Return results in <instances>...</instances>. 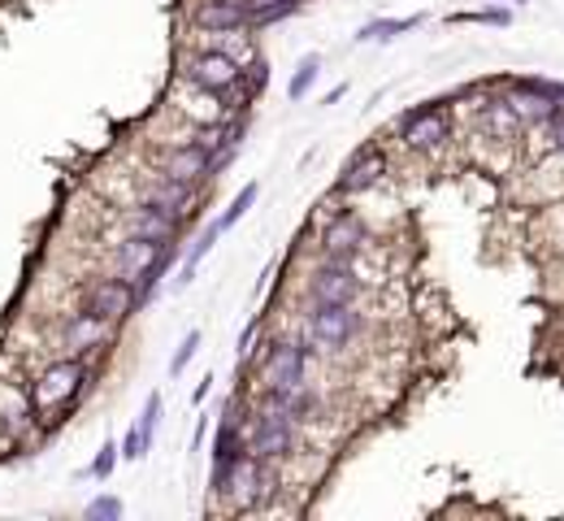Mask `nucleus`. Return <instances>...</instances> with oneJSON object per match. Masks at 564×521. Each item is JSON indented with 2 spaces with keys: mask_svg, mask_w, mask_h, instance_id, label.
<instances>
[{
  "mask_svg": "<svg viewBox=\"0 0 564 521\" xmlns=\"http://www.w3.org/2000/svg\"><path fill=\"white\" fill-rule=\"evenodd\" d=\"M183 74H187L192 87H200L209 96H231V91H240L244 65L231 52H222V48H205V52H192L187 57V70Z\"/></svg>",
  "mask_w": 564,
  "mask_h": 521,
  "instance_id": "nucleus-1",
  "label": "nucleus"
},
{
  "mask_svg": "<svg viewBox=\"0 0 564 521\" xmlns=\"http://www.w3.org/2000/svg\"><path fill=\"white\" fill-rule=\"evenodd\" d=\"M291 448H295V418L291 413H282L274 405L253 413V426H248V452L253 457L282 461V457H291Z\"/></svg>",
  "mask_w": 564,
  "mask_h": 521,
  "instance_id": "nucleus-2",
  "label": "nucleus"
},
{
  "mask_svg": "<svg viewBox=\"0 0 564 521\" xmlns=\"http://www.w3.org/2000/svg\"><path fill=\"white\" fill-rule=\"evenodd\" d=\"M83 383H87V365H83V357H70V361L48 365V370L39 374V383H35V409H39V413H57V409H65V405L83 392Z\"/></svg>",
  "mask_w": 564,
  "mask_h": 521,
  "instance_id": "nucleus-3",
  "label": "nucleus"
},
{
  "mask_svg": "<svg viewBox=\"0 0 564 521\" xmlns=\"http://www.w3.org/2000/svg\"><path fill=\"white\" fill-rule=\"evenodd\" d=\"M308 335L321 348H347L360 335V313L352 305H312L308 313Z\"/></svg>",
  "mask_w": 564,
  "mask_h": 521,
  "instance_id": "nucleus-4",
  "label": "nucleus"
},
{
  "mask_svg": "<svg viewBox=\"0 0 564 521\" xmlns=\"http://www.w3.org/2000/svg\"><path fill=\"white\" fill-rule=\"evenodd\" d=\"M304 370H308V348H299L291 339L270 344L266 365H261L266 392H295V387H304Z\"/></svg>",
  "mask_w": 564,
  "mask_h": 521,
  "instance_id": "nucleus-5",
  "label": "nucleus"
},
{
  "mask_svg": "<svg viewBox=\"0 0 564 521\" xmlns=\"http://www.w3.org/2000/svg\"><path fill=\"white\" fill-rule=\"evenodd\" d=\"M308 296H312V305H352L360 296V278L347 261H326L312 270Z\"/></svg>",
  "mask_w": 564,
  "mask_h": 521,
  "instance_id": "nucleus-6",
  "label": "nucleus"
},
{
  "mask_svg": "<svg viewBox=\"0 0 564 521\" xmlns=\"http://www.w3.org/2000/svg\"><path fill=\"white\" fill-rule=\"evenodd\" d=\"M447 135H452V122H447V113H443L439 104L413 109V113H404V122H400V139H404L408 148H417V152L439 148Z\"/></svg>",
  "mask_w": 564,
  "mask_h": 521,
  "instance_id": "nucleus-7",
  "label": "nucleus"
},
{
  "mask_svg": "<svg viewBox=\"0 0 564 521\" xmlns=\"http://www.w3.org/2000/svg\"><path fill=\"white\" fill-rule=\"evenodd\" d=\"M170 257H179V248L170 244V239H152V235H131L122 248H118V274L122 278H139V274H148L157 261H170Z\"/></svg>",
  "mask_w": 564,
  "mask_h": 521,
  "instance_id": "nucleus-8",
  "label": "nucleus"
},
{
  "mask_svg": "<svg viewBox=\"0 0 564 521\" xmlns=\"http://www.w3.org/2000/svg\"><path fill=\"white\" fill-rule=\"evenodd\" d=\"M83 309L96 313V318H105V322H122V318H131V313L139 309L135 283H131V278H100V283L87 291V305H83Z\"/></svg>",
  "mask_w": 564,
  "mask_h": 521,
  "instance_id": "nucleus-9",
  "label": "nucleus"
},
{
  "mask_svg": "<svg viewBox=\"0 0 564 521\" xmlns=\"http://www.w3.org/2000/svg\"><path fill=\"white\" fill-rule=\"evenodd\" d=\"M360 244H365V222H360L356 213L330 218V226H326V235H321V248H326L330 261H352V257L360 252Z\"/></svg>",
  "mask_w": 564,
  "mask_h": 521,
  "instance_id": "nucleus-10",
  "label": "nucleus"
},
{
  "mask_svg": "<svg viewBox=\"0 0 564 521\" xmlns=\"http://www.w3.org/2000/svg\"><path fill=\"white\" fill-rule=\"evenodd\" d=\"M382 174H387V157H382V148H360V152L343 165V174H339V191H343V196L369 191Z\"/></svg>",
  "mask_w": 564,
  "mask_h": 521,
  "instance_id": "nucleus-11",
  "label": "nucleus"
},
{
  "mask_svg": "<svg viewBox=\"0 0 564 521\" xmlns=\"http://www.w3.org/2000/svg\"><path fill=\"white\" fill-rule=\"evenodd\" d=\"M244 135H248V117H231V122H218V126H209V131L200 135L205 152L213 157V170H226V165L235 161V152H240Z\"/></svg>",
  "mask_w": 564,
  "mask_h": 521,
  "instance_id": "nucleus-12",
  "label": "nucleus"
},
{
  "mask_svg": "<svg viewBox=\"0 0 564 521\" xmlns=\"http://www.w3.org/2000/svg\"><path fill=\"white\" fill-rule=\"evenodd\" d=\"M253 22V0H205L196 9V26L205 30H248Z\"/></svg>",
  "mask_w": 564,
  "mask_h": 521,
  "instance_id": "nucleus-13",
  "label": "nucleus"
},
{
  "mask_svg": "<svg viewBox=\"0 0 564 521\" xmlns=\"http://www.w3.org/2000/svg\"><path fill=\"white\" fill-rule=\"evenodd\" d=\"M165 174H170V178H183V183H200V178H209V174H218V170H213V157L205 152V144L192 139V144H183L179 152H170Z\"/></svg>",
  "mask_w": 564,
  "mask_h": 521,
  "instance_id": "nucleus-14",
  "label": "nucleus"
},
{
  "mask_svg": "<svg viewBox=\"0 0 564 521\" xmlns=\"http://www.w3.org/2000/svg\"><path fill=\"white\" fill-rule=\"evenodd\" d=\"M192 200H196V183H183V178H170V174H165V178L148 191L144 204H152V209H161V213H170V218H183Z\"/></svg>",
  "mask_w": 564,
  "mask_h": 521,
  "instance_id": "nucleus-15",
  "label": "nucleus"
},
{
  "mask_svg": "<svg viewBox=\"0 0 564 521\" xmlns=\"http://www.w3.org/2000/svg\"><path fill=\"white\" fill-rule=\"evenodd\" d=\"M105 335H109V322H105V318H96V313H87V309H83V313H74V318H70V326H65V339H70V348H78V357H83V352H91Z\"/></svg>",
  "mask_w": 564,
  "mask_h": 521,
  "instance_id": "nucleus-16",
  "label": "nucleus"
},
{
  "mask_svg": "<svg viewBox=\"0 0 564 521\" xmlns=\"http://www.w3.org/2000/svg\"><path fill=\"white\" fill-rule=\"evenodd\" d=\"M244 452H248L244 426L235 422V413H226L222 426H218V439H213V466H231V461H240Z\"/></svg>",
  "mask_w": 564,
  "mask_h": 521,
  "instance_id": "nucleus-17",
  "label": "nucleus"
},
{
  "mask_svg": "<svg viewBox=\"0 0 564 521\" xmlns=\"http://www.w3.org/2000/svg\"><path fill=\"white\" fill-rule=\"evenodd\" d=\"M266 405H274L282 413H291L295 422H308L317 413V396L308 387H295V392H266Z\"/></svg>",
  "mask_w": 564,
  "mask_h": 521,
  "instance_id": "nucleus-18",
  "label": "nucleus"
},
{
  "mask_svg": "<svg viewBox=\"0 0 564 521\" xmlns=\"http://www.w3.org/2000/svg\"><path fill=\"white\" fill-rule=\"evenodd\" d=\"M174 226H179V218H170V213H161V209H152V204H144V209L131 218V235L170 239V235H174Z\"/></svg>",
  "mask_w": 564,
  "mask_h": 521,
  "instance_id": "nucleus-19",
  "label": "nucleus"
},
{
  "mask_svg": "<svg viewBox=\"0 0 564 521\" xmlns=\"http://www.w3.org/2000/svg\"><path fill=\"white\" fill-rule=\"evenodd\" d=\"M421 26V13H413V17H378V22H369V26H360V44H373V39H395V35H404V30H417Z\"/></svg>",
  "mask_w": 564,
  "mask_h": 521,
  "instance_id": "nucleus-20",
  "label": "nucleus"
},
{
  "mask_svg": "<svg viewBox=\"0 0 564 521\" xmlns=\"http://www.w3.org/2000/svg\"><path fill=\"white\" fill-rule=\"evenodd\" d=\"M218 239H222V222H213V226H209V231L196 239V248L187 252V261H183V274H179V283H174V287H187V283L196 278V265H200V261L213 252V244H218Z\"/></svg>",
  "mask_w": 564,
  "mask_h": 521,
  "instance_id": "nucleus-21",
  "label": "nucleus"
},
{
  "mask_svg": "<svg viewBox=\"0 0 564 521\" xmlns=\"http://www.w3.org/2000/svg\"><path fill=\"white\" fill-rule=\"evenodd\" d=\"M135 426H139V448H144V457H148L152 444H157V431H161V396H157V392L144 400V418H139Z\"/></svg>",
  "mask_w": 564,
  "mask_h": 521,
  "instance_id": "nucleus-22",
  "label": "nucleus"
},
{
  "mask_svg": "<svg viewBox=\"0 0 564 521\" xmlns=\"http://www.w3.org/2000/svg\"><path fill=\"white\" fill-rule=\"evenodd\" d=\"M317 74H321V57L312 52V57H304V61L295 65V74H291V83H286V96H291V100H304L308 87L317 83Z\"/></svg>",
  "mask_w": 564,
  "mask_h": 521,
  "instance_id": "nucleus-23",
  "label": "nucleus"
},
{
  "mask_svg": "<svg viewBox=\"0 0 564 521\" xmlns=\"http://www.w3.org/2000/svg\"><path fill=\"white\" fill-rule=\"evenodd\" d=\"M257 196H261V187H257V183H244V191H240V196L231 200V209L218 218V222H222V231H231V226H235V222H240V218H244V213L257 204Z\"/></svg>",
  "mask_w": 564,
  "mask_h": 521,
  "instance_id": "nucleus-24",
  "label": "nucleus"
},
{
  "mask_svg": "<svg viewBox=\"0 0 564 521\" xmlns=\"http://www.w3.org/2000/svg\"><path fill=\"white\" fill-rule=\"evenodd\" d=\"M196 352H200V331H187V335H183V344H179V352L170 357V379H179V374L192 365V357H196Z\"/></svg>",
  "mask_w": 564,
  "mask_h": 521,
  "instance_id": "nucleus-25",
  "label": "nucleus"
},
{
  "mask_svg": "<svg viewBox=\"0 0 564 521\" xmlns=\"http://www.w3.org/2000/svg\"><path fill=\"white\" fill-rule=\"evenodd\" d=\"M118 461H122V444H105V448L96 452V461H91V470H87V474L105 483V479H113V470H118Z\"/></svg>",
  "mask_w": 564,
  "mask_h": 521,
  "instance_id": "nucleus-26",
  "label": "nucleus"
},
{
  "mask_svg": "<svg viewBox=\"0 0 564 521\" xmlns=\"http://www.w3.org/2000/svg\"><path fill=\"white\" fill-rule=\"evenodd\" d=\"M122 518V500L118 496H96L87 505V521H118Z\"/></svg>",
  "mask_w": 564,
  "mask_h": 521,
  "instance_id": "nucleus-27",
  "label": "nucleus"
},
{
  "mask_svg": "<svg viewBox=\"0 0 564 521\" xmlns=\"http://www.w3.org/2000/svg\"><path fill=\"white\" fill-rule=\"evenodd\" d=\"M456 22H491V26H508V9H482V13H456Z\"/></svg>",
  "mask_w": 564,
  "mask_h": 521,
  "instance_id": "nucleus-28",
  "label": "nucleus"
},
{
  "mask_svg": "<svg viewBox=\"0 0 564 521\" xmlns=\"http://www.w3.org/2000/svg\"><path fill=\"white\" fill-rule=\"evenodd\" d=\"M122 461H144V448H139V426H131V431H126V439H122Z\"/></svg>",
  "mask_w": 564,
  "mask_h": 521,
  "instance_id": "nucleus-29",
  "label": "nucleus"
},
{
  "mask_svg": "<svg viewBox=\"0 0 564 521\" xmlns=\"http://www.w3.org/2000/svg\"><path fill=\"white\" fill-rule=\"evenodd\" d=\"M548 135H552V144H556V148L564 152V104L556 109V113H552V122H548Z\"/></svg>",
  "mask_w": 564,
  "mask_h": 521,
  "instance_id": "nucleus-30",
  "label": "nucleus"
}]
</instances>
